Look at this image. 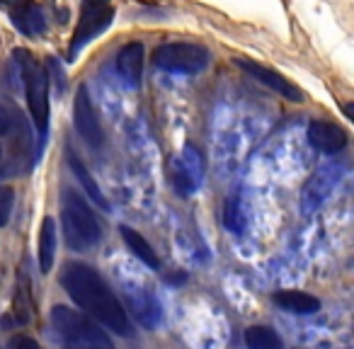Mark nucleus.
<instances>
[{"label": "nucleus", "mask_w": 354, "mask_h": 349, "mask_svg": "<svg viewBox=\"0 0 354 349\" xmlns=\"http://www.w3.org/2000/svg\"><path fill=\"white\" fill-rule=\"evenodd\" d=\"M10 349H41V347L32 337H27V334H17V337H12Z\"/></svg>", "instance_id": "5701e85b"}, {"label": "nucleus", "mask_w": 354, "mask_h": 349, "mask_svg": "<svg viewBox=\"0 0 354 349\" xmlns=\"http://www.w3.org/2000/svg\"><path fill=\"white\" fill-rule=\"evenodd\" d=\"M6 3H8V6H10L12 0H0V6H6Z\"/></svg>", "instance_id": "b1692460"}, {"label": "nucleus", "mask_w": 354, "mask_h": 349, "mask_svg": "<svg viewBox=\"0 0 354 349\" xmlns=\"http://www.w3.org/2000/svg\"><path fill=\"white\" fill-rule=\"evenodd\" d=\"M61 207H64V211H61L64 214V238L68 247H73V250L93 247L100 240L102 231H100L97 216L93 214L83 194H78L75 189H66Z\"/></svg>", "instance_id": "20e7f679"}, {"label": "nucleus", "mask_w": 354, "mask_h": 349, "mask_svg": "<svg viewBox=\"0 0 354 349\" xmlns=\"http://www.w3.org/2000/svg\"><path fill=\"white\" fill-rule=\"evenodd\" d=\"M54 257H56V223L51 216H46L41 221V231H39V270L51 272L54 267Z\"/></svg>", "instance_id": "a211bd4d"}, {"label": "nucleus", "mask_w": 354, "mask_h": 349, "mask_svg": "<svg viewBox=\"0 0 354 349\" xmlns=\"http://www.w3.org/2000/svg\"><path fill=\"white\" fill-rule=\"evenodd\" d=\"M12 207H15V192H12V187H0V226H8Z\"/></svg>", "instance_id": "412c9836"}, {"label": "nucleus", "mask_w": 354, "mask_h": 349, "mask_svg": "<svg viewBox=\"0 0 354 349\" xmlns=\"http://www.w3.org/2000/svg\"><path fill=\"white\" fill-rule=\"evenodd\" d=\"M212 61V51L199 41H167L153 51V64L165 73L197 75Z\"/></svg>", "instance_id": "39448f33"}, {"label": "nucleus", "mask_w": 354, "mask_h": 349, "mask_svg": "<svg viewBox=\"0 0 354 349\" xmlns=\"http://www.w3.org/2000/svg\"><path fill=\"white\" fill-rule=\"evenodd\" d=\"M306 136H308V143L315 148V151L328 153V155L339 153L349 141V133L344 131L339 124L325 122V119H313V122L308 124V131H306Z\"/></svg>", "instance_id": "9b49d317"}, {"label": "nucleus", "mask_w": 354, "mask_h": 349, "mask_svg": "<svg viewBox=\"0 0 354 349\" xmlns=\"http://www.w3.org/2000/svg\"><path fill=\"white\" fill-rule=\"evenodd\" d=\"M68 165H71V170H73L75 180L80 182V187H83V192L88 194V197L93 199L95 204H100L102 209H109V204H107V199H104L102 189L97 187V182H95V178L90 175V170L85 167V162L80 160L75 153H68Z\"/></svg>", "instance_id": "dca6fc26"}, {"label": "nucleus", "mask_w": 354, "mask_h": 349, "mask_svg": "<svg viewBox=\"0 0 354 349\" xmlns=\"http://www.w3.org/2000/svg\"><path fill=\"white\" fill-rule=\"evenodd\" d=\"M117 75L129 90H138L143 80V44L129 41L117 51Z\"/></svg>", "instance_id": "f8f14e48"}, {"label": "nucleus", "mask_w": 354, "mask_h": 349, "mask_svg": "<svg viewBox=\"0 0 354 349\" xmlns=\"http://www.w3.org/2000/svg\"><path fill=\"white\" fill-rule=\"evenodd\" d=\"M10 20L15 25V30L20 35L30 37V39H37L46 32V15L39 6L35 3H20L10 10Z\"/></svg>", "instance_id": "ddd939ff"}, {"label": "nucleus", "mask_w": 354, "mask_h": 349, "mask_svg": "<svg viewBox=\"0 0 354 349\" xmlns=\"http://www.w3.org/2000/svg\"><path fill=\"white\" fill-rule=\"evenodd\" d=\"M119 233H122V238H124V243L129 245V250H131L133 255L143 262V265L151 267V270H158V267H160V260H158L156 250H153L151 243H148L141 233H136L133 228H129V226H122V228H119Z\"/></svg>", "instance_id": "f3484780"}, {"label": "nucleus", "mask_w": 354, "mask_h": 349, "mask_svg": "<svg viewBox=\"0 0 354 349\" xmlns=\"http://www.w3.org/2000/svg\"><path fill=\"white\" fill-rule=\"evenodd\" d=\"M49 320L59 349H114L102 325L68 305H54Z\"/></svg>", "instance_id": "f03ea898"}, {"label": "nucleus", "mask_w": 354, "mask_h": 349, "mask_svg": "<svg viewBox=\"0 0 354 349\" xmlns=\"http://www.w3.org/2000/svg\"><path fill=\"white\" fill-rule=\"evenodd\" d=\"M73 126L78 131V136L83 138L88 146L97 148L102 143V126H100L97 112L93 107V100L85 85H80L75 90V100H73Z\"/></svg>", "instance_id": "1a4fd4ad"}, {"label": "nucleus", "mask_w": 354, "mask_h": 349, "mask_svg": "<svg viewBox=\"0 0 354 349\" xmlns=\"http://www.w3.org/2000/svg\"><path fill=\"white\" fill-rule=\"evenodd\" d=\"M204 180V155L194 143H187L172 162V182L183 197L194 194Z\"/></svg>", "instance_id": "6e6552de"}, {"label": "nucleus", "mask_w": 354, "mask_h": 349, "mask_svg": "<svg viewBox=\"0 0 354 349\" xmlns=\"http://www.w3.org/2000/svg\"><path fill=\"white\" fill-rule=\"evenodd\" d=\"M223 223L231 233L241 236L245 231V209H243V202H241V194H231L226 202V209H223Z\"/></svg>", "instance_id": "aec40b11"}, {"label": "nucleus", "mask_w": 354, "mask_h": 349, "mask_svg": "<svg viewBox=\"0 0 354 349\" xmlns=\"http://www.w3.org/2000/svg\"><path fill=\"white\" fill-rule=\"evenodd\" d=\"M344 175V167L339 162H330V165H323L310 175V180L304 185V192H301V211L306 216L315 214L325 202L328 197L335 192V187L339 185Z\"/></svg>", "instance_id": "0eeeda50"}, {"label": "nucleus", "mask_w": 354, "mask_h": 349, "mask_svg": "<svg viewBox=\"0 0 354 349\" xmlns=\"http://www.w3.org/2000/svg\"><path fill=\"white\" fill-rule=\"evenodd\" d=\"M12 126H15V114H12V109H8V107L0 104V136L10 133Z\"/></svg>", "instance_id": "4be33fe9"}, {"label": "nucleus", "mask_w": 354, "mask_h": 349, "mask_svg": "<svg viewBox=\"0 0 354 349\" xmlns=\"http://www.w3.org/2000/svg\"><path fill=\"white\" fill-rule=\"evenodd\" d=\"M61 284L85 313L100 320L107 330H114L117 334H131V323H129L124 305L119 303L107 281L90 265L68 262L64 267V274H61Z\"/></svg>", "instance_id": "f257e3e1"}, {"label": "nucleus", "mask_w": 354, "mask_h": 349, "mask_svg": "<svg viewBox=\"0 0 354 349\" xmlns=\"http://www.w3.org/2000/svg\"><path fill=\"white\" fill-rule=\"evenodd\" d=\"M274 303L279 305L281 310L294 315H313L318 313L320 301L315 296L306 294V291H294V289H284L274 294Z\"/></svg>", "instance_id": "4468645a"}, {"label": "nucleus", "mask_w": 354, "mask_h": 349, "mask_svg": "<svg viewBox=\"0 0 354 349\" xmlns=\"http://www.w3.org/2000/svg\"><path fill=\"white\" fill-rule=\"evenodd\" d=\"M129 299H131V308L136 310L141 325H146V328H156V325L160 323V318H162L160 303H158L156 296H153L151 291H131Z\"/></svg>", "instance_id": "2eb2a0df"}, {"label": "nucleus", "mask_w": 354, "mask_h": 349, "mask_svg": "<svg viewBox=\"0 0 354 349\" xmlns=\"http://www.w3.org/2000/svg\"><path fill=\"white\" fill-rule=\"evenodd\" d=\"M248 349H281V337L267 325H252L245 330Z\"/></svg>", "instance_id": "6ab92c4d"}, {"label": "nucleus", "mask_w": 354, "mask_h": 349, "mask_svg": "<svg viewBox=\"0 0 354 349\" xmlns=\"http://www.w3.org/2000/svg\"><path fill=\"white\" fill-rule=\"evenodd\" d=\"M236 66L241 70H245L252 80L267 85V88L274 90V93L281 95V97H286L289 102H304V93H301V90L296 88L289 78H284L281 73H277V70L267 68V66L257 64V61H252V59H236Z\"/></svg>", "instance_id": "9d476101"}, {"label": "nucleus", "mask_w": 354, "mask_h": 349, "mask_svg": "<svg viewBox=\"0 0 354 349\" xmlns=\"http://www.w3.org/2000/svg\"><path fill=\"white\" fill-rule=\"evenodd\" d=\"M17 64L22 70V83H25L27 104H30L32 122L37 129V158H41V148H44L46 133H49V75H46L44 66L25 49H15Z\"/></svg>", "instance_id": "7ed1b4c3"}, {"label": "nucleus", "mask_w": 354, "mask_h": 349, "mask_svg": "<svg viewBox=\"0 0 354 349\" xmlns=\"http://www.w3.org/2000/svg\"><path fill=\"white\" fill-rule=\"evenodd\" d=\"M114 22V8L112 0H83V8H80L78 25L71 37V49L68 59L75 61V56L95 39L102 32H107Z\"/></svg>", "instance_id": "423d86ee"}]
</instances>
